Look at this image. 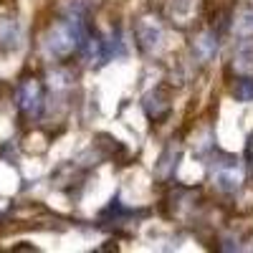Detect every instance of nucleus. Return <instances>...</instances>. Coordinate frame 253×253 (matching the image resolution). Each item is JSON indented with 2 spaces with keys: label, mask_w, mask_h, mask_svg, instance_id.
Segmentation results:
<instances>
[{
  "label": "nucleus",
  "mask_w": 253,
  "mask_h": 253,
  "mask_svg": "<svg viewBox=\"0 0 253 253\" xmlns=\"http://www.w3.org/2000/svg\"><path fill=\"white\" fill-rule=\"evenodd\" d=\"M18 107L28 117H38L41 107H43V89L36 79H26L18 86Z\"/></svg>",
  "instance_id": "1"
},
{
  "label": "nucleus",
  "mask_w": 253,
  "mask_h": 253,
  "mask_svg": "<svg viewBox=\"0 0 253 253\" xmlns=\"http://www.w3.org/2000/svg\"><path fill=\"white\" fill-rule=\"evenodd\" d=\"M137 38H139L142 48H152V46L157 43V38H160V28H157V23H155V20L144 18L142 23L137 26Z\"/></svg>",
  "instance_id": "2"
},
{
  "label": "nucleus",
  "mask_w": 253,
  "mask_h": 253,
  "mask_svg": "<svg viewBox=\"0 0 253 253\" xmlns=\"http://www.w3.org/2000/svg\"><path fill=\"white\" fill-rule=\"evenodd\" d=\"M215 180L223 190H236L238 182H241V172L236 170V165H228V167H223V170H218Z\"/></svg>",
  "instance_id": "3"
},
{
  "label": "nucleus",
  "mask_w": 253,
  "mask_h": 253,
  "mask_svg": "<svg viewBox=\"0 0 253 253\" xmlns=\"http://www.w3.org/2000/svg\"><path fill=\"white\" fill-rule=\"evenodd\" d=\"M195 48L200 51L203 58H210V56L218 51V38H215V36H210V33H205V36H200V38L195 41Z\"/></svg>",
  "instance_id": "4"
},
{
  "label": "nucleus",
  "mask_w": 253,
  "mask_h": 253,
  "mask_svg": "<svg viewBox=\"0 0 253 253\" xmlns=\"http://www.w3.org/2000/svg\"><path fill=\"white\" fill-rule=\"evenodd\" d=\"M238 101H253V79H241L233 89Z\"/></svg>",
  "instance_id": "5"
},
{
  "label": "nucleus",
  "mask_w": 253,
  "mask_h": 253,
  "mask_svg": "<svg viewBox=\"0 0 253 253\" xmlns=\"http://www.w3.org/2000/svg\"><path fill=\"white\" fill-rule=\"evenodd\" d=\"M236 28H238L241 36H253V10L243 13V18L236 23Z\"/></svg>",
  "instance_id": "6"
}]
</instances>
